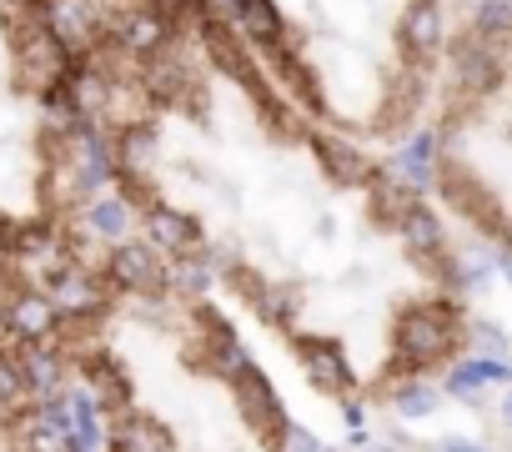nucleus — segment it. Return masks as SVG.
<instances>
[{
	"label": "nucleus",
	"mask_w": 512,
	"mask_h": 452,
	"mask_svg": "<svg viewBox=\"0 0 512 452\" xmlns=\"http://www.w3.org/2000/svg\"><path fill=\"white\" fill-rule=\"evenodd\" d=\"M432 181L512 262V0H487L452 46Z\"/></svg>",
	"instance_id": "obj_4"
},
{
	"label": "nucleus",
	"mask_w": 512,
	"mask_h": 452,
	"mask_svg": "<svg viewBox=\"0 0 512 452\" xmlns=\"http://www.w3.org/2000/svg\"><path fill=\"white\" fill-rule=\"evenodd\" d=\"M387 402L397 407V417H432V412H437V402H442V392L422 377V382H402Z\"/></svg>",
	"instance_id": "obj_7"
},
{
	"label": "nucleus",
	"mask_w": 512,
	"mask_h": 452,
	"mask_svg": "<svg viewBox=\"0 0 512 452\" xmlns=\"http://www.w3.org/2000/svg\"><path fill=\"white\" fill-rule=\"evenodd\" d=\"M0 452H96L36 327L0 312Z\"/></svg>",
	"instance_id": "obj_5"
},
{
	"label": "nucleus",
	"mask_w": 512,
	"mask_h": 452,
	"mask_svg": "<svg viewBox=\"0 0 512 452\" xmlns=\"http://www.w3.org/2000/svg\"><path fill=\"white\" fill-rule=\"evenodd\" d=\"M287 452H327V447H322L312 432H292V447H287Z\"/></svg>",
	"instance_id": "obj_9"
},
{
	"label": "nucleus",
	"mask_w": 512,
	"mask_h": 452,
	"mask_svg": "<svg viewBox=\"0 0 512 452\" xmlns=\"http://www.w3.org/2000/svg\"><path fill=\"white\" fill-rule=\"evenodd\" d=\"M101 176L146 247L216 272L277 327L307 382L357 372L322 312L392 322L457 302V257L422 196L352 141L307 136L216 0H86L71 21Z\"/></svg>",
	"instance_id": "obj_1"
},
{
	"label": "nucleus",
	"mask_w": 512,
	"mask_h": 452,
	"mask_svg": "<svg viewBox=\"0 0 512 452\" xmlns=\"http://www.w3.org/2000/svg\"><path fill=\"white\" fill-rule=\"evenodd\" d=\"M502 377H512V367L487 362V357H472V362H457V367L447 372V392L462 397V402H477L482 387H487V382H502Z\"/></svg>",
	"instance_id": "obj_6"
},
{
	"label": "nucleus",
	"mask_w": 512,
	"mask_h": 452,
	"mask_svg": "<svg viewBox=\"0 0 512 452\" xmlns=\"http://www.w3.org/2000/svg\"><path fill=\"white\" fill-rule=\"evenodd\" d=\"M236 16L297 106L342 141L382 151L422 121L442 71L437 0H241Z\"/></svg>",
	"instance_id": "obj_3"
},
{
	"label": "nucleus",
	"mask_w": 512,
	"mask_h": 452,
	"mask_svg": "<svg viewBox=\"0 0 512 452\" xmlns=\"http://www.w3.org/2000/svg\"><path fill=\"white\" fill-rule=\"evenodd\" d=\"M96 176L66 6L0 0V312L36 322L96 257Z\"/></svg>",
	"instance_id": "obj_2"
},
{
	"label": "nucleus",
	"mask_w": 512,
	"mask_h": 452,
	"mask_svg": "<svg viewBox=\"0 0 512 452\" xmlns=\"http://www.w3.org/2000/svg\"><path fill=\"white\" fill-rule=\"evenodd\" d=\"M502 422H507V427H512V392H507V397H502Z\"/></svg>",
	"instance_id": "obj_10"
},
{
	"label": "nucleus",
	"mask_w": 512,
	"mask_h": 452,
	"mask_svg": "<svg viewBox=\"0 0 512 452\" xmlns=\"http://www.w3.org/2000/svg\"><path fill=\"white\" fill-rule=\"evenodd\" d=\"M437 452H482V447H477L472 437H442V442H437Z\"/></svg>",
	"instance_id": "obj_8"
}]
</instances>
